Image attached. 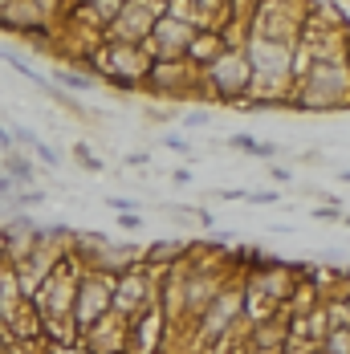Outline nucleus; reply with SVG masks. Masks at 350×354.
Returning a JSON list of instances; mask_svg holds the SVG:
<instances>
[{
    "label": "nucleus",
    "instance_id": "f257e3e1",
    "mask_svg": "<svg viewBox=\"0 0 350 354\" xmlns=\"http://www.w3.org/2000/svg\"><path fill=\"white\" fill-rule=\"evenodd\" d=\"M77 277H82V269H77V261H73L70 252H66V261L41 281L33 297V310H37V322H41V334H45V342L53 346H73L77 342V330H73V293H77Z\"/></svg>",
    "mask_w": 350,
    "mask_h": 354
},
{
    "label": "nucleus",
    "instance_id": "f03ea898",
    "mask_svg": "<svg viewBox=\"0 0 350 354\" xmlns=\"http://www.w3.org/2000/svg\"><path fill=\"white\" fill-rule=\"evenodd\" d=\"M66 12H70V4H62V0H0V33L29 37L41 49H49L45 37H53Z\"/></svg>",
    "mask_w": 350,
    "mask_h": 354
},
{
    "label": "nucleus",
    "instance_id": "7ed1b4c3",
    "mask_svg": "<svg viewBox=\"0 0 350 354\" xmlns=\"http://www.w3.org/2000/svg\"><path fill=\"white\" fill-rule=\"evenodd\" d=\"M151 62L155 57L142 45H118V41H102V49L90 57V66L102 73V82L114 86V90H139V86H147Z\"/></svg>",
    "mask_w": 350,
    "mask_h": 354
},
{
    "label": "nucleus",
    "instance_id": "20e7f679",
    "mask_svg": "<svg viewBox=\"0 0 350 354\" xmlns=\"http://www.w3.org/2000/svg\"><path fill=\"white\" fill-rule=\"evenodd\" d=\"M200 82L208 86V94L224 98V102L245 98L248 90H252V70H248V62H245V49H232V45H228L212 66L200 70Z\"/></svg>",
    "mask_w": 350,
    "mask_h": 354
},
{
    "label": "nucleus",
    "instance_id": "39448f33",
    "mask_svg": "<svg viewBox=\"0 0 350 354\" xmlns=\"http://www.w3.org/2000/svg\"><path fill=\"white\" fill-rule=\"evenodd\" d=\"M159 306V281L147 265H127L114 277V314L118 318H139L142 310Z\"/></svg>",
    "mask_w": 350,
    "mask_h": 354
},
{
    "label": "nucleus",
    "instance_id": "423d86ee",
    "mask_svg": "<svg viewBox=\"0 0 350 354\" xmlns=\"http://www.w3.org/2000/svg\"><path fill=\"white\" fill-rule=\"evenodd\" d=\"M110 310H114V277H106V273H82L77 277V293H73V330L86 334Z\"/></svg>",
    "mask_w": 350,
    "mask_h": 354
},
{
    "label": "nucleus",
    "instance_id": "0eeeda50",
    "mask_svg": "<svg viewBox=\"0 0 350 354\" xmlns=\"http://www.w3.org/2000/svg\"><path fill=\"white\" fill-rule=\"evenodd\" d=\"M163 0H122V12H118V21L110 25V33L102 41H118V45H142L151 29H155V21L163 17Z\"/></svg>",
    "mask_w": 350,
    "mask_h": 354
},
{
    "label": "nucleus",
    "instance_id": "6e6552de",
    "mask_svg": "<svg viewBox=\"0 0 350 354\" xmlns=\"http://www.w3.org/2000/svg\"><path fill=\"white\" fill-rule=\"evenodd\" d=\"M245 314V297L237 289H220L208 301V310L200 314V338H224Z\"/></svg>",
    "mask_w": 350,
    "mask_h": 354
},
{
    "label": "nucleus",
    "instance_id": "1a4fd4ad",
    "mask_svg": "<svg viewBox=\"0 0 350 354\" xmlns=\"http://www.w3.org/2000/svg\"><path fill=\"white\" fill-rule=\"evenodd\" d=\"M37 241H41V224H33L29 216H12V220L0 228V261H4L8 269H17V265L37 248Z\"/></svg>",
    "mask_w": 350,
    "mask_h": 354
},
{
    "label": "nucleus",
    "instance_id": "9d476101",
    "mask_svg": "<svg viewBox=\"0 0 350 354\" xmlns=\"http://www.w3.org/2000/svg\"><path fill=\"white\" fill-rule=\"evenodd\" d=\"M127 326H131V322L118 318V314L110 310V314H106L102 322H94L86 334H77V346L86 354H122L127 351Z\"/></svg>",
    "mask_w": 350,
    "mask_h": 354
},
{
    "label": "nucleus",
    "instance_id": "9b49d317",
    "mask_svg": "<svg viewBox=\"0 0 350 354\" xmlns=\"http://www.w3.org/2000/svg\"><path fill=\"white\" fill-rule=\"evenodd\" d=\"M163 334H167V318H163L159 306H151V310H142L139 318H131V326H127V351L155 354L163 346Z\"/></svg>",
    "mask_w": 350,
    "mask_h": 354
},
{
    "label": "nucleus",
    "instance_id": "f8f14e48",
    "mask_svg": "<svg viewBox=\"0 0 350 354\" xmlns=\"http://www.w3.org/2000/svg\"><path fill=\"white\" fill-rule=\"evenodd\" d=\"M196 77H200V73H196L192 62H151L147 90H155V94H163V98H175V94H183Z\"/></svg>",
    "mask_w": 350,
    "mask_h": 354
},
{
    "label": "nucleus",
    "instance_id": "ddd939ff",
    "mask_svg": "<svg viewBox=\"0 0 350 354\" xmlns=\"http://www.w3.org/2000/svg\"><path fill=\"white\" fill-rule=\"evenodd\" d=\"M0 176L8 179L12 187H33L37 183V159L25 155L21 147H4V155H0Z\"/></svg>",
    "mask_w": 350,
    "mask_h": 354
},
{
    "label": "nucleus",
    "instance_id": "4468645a",
    "mask_svg": "<svg viewBox=\"0 0 350 354\" xmlns=\"http://www.w3.org/2000/svg\"><path fill=\"white\" fill-rule=\"evenodd\" d=\"M53 86L57 90H66V94H86V90H94V77L82 70H73V66H62V70H53Z\"/></svg>",
    "mask_w": 350,
    "mask_h": 354
},
{
    "label": "nucleus",
    "instance_id": "2eb2a0df",
    "mask_svg": "<svg viewBox=\"0 0 350 354\" xmlns=\"http://www.w3.org/2000/svg\"><path fill=\"white\" fill-rule=\"evenodd\" d=\"M228 147H232V151H248V155H277L273 142H257V139H248V135H232Z\"/></svg>",
    "mask_w": 350,
    "mask_h": 354
},
{
    "label": "nucleus",
    "instance_id": "dca6fc26",
    "mask_svg": "<svg viewBox=\"0 0 350 354\" xmlns=\"http://www.w3.org/2000/svg\"><path fill=\"white\" fill-rule=\"evenodd\" d=\"M73 163H77L82 171H90V176H98V171H102V159H98L86 142H73Z\"/></svg>",
    "mask_w": 350,
    "mask_h": 354
},
{
    "label": "nucleus",
    "instance_id": "f3484780",
    "mask_svg": "<svg viewBox=\"0 0 350 354\" xmlns=\"http://www.w3.org/2000/svg\"><path fill=\"white\" fill-rule=\"evenodd\" d=\"M41 200H45L41 187H12V204H17V208H37Z\"/></svg>",
    "mask_w": 350,
    "mask_h": 354
},
{
    "label": "nucleus",
    "instance_id": "a211bd4d",
    "mask_svg": "<svg viewBox=\"0 0 350 354\" xmlns=\"http://www.w3.org/2000/svg\"><path fill=\"white\" fill-rule=\"evenodd\" d=\"M330 351H334V354H350V330H334Z\"/></svg>",
    "mask_w": 350,
    "mask_h": 354
},
{
    "label": "nucleus",
    "instance_id": "6ab92c4d",
    "mask_svg": "<svg viewBox=\"0 0 350 354\" xmlns=\"http://www.w3.org/2000/svg\"><path fill=\"white\" fill-rule=\"evenodd\" d=\"M139 224H142L139 216H118V228H127V232H135Z\"/></svg>",
    "mask_w": 350,
    "mask_h": 354
},
{
    "label": "nucleus",
    "instance_id": "aec40b11",
    "mask_svg": "<svg viewBox=\"0 0 350 354\" xmlns=\"http://www.w3.org/2000/svg\"><path fill=\"white\" fill-rule=\"evenodd\" d=\"M183 122H187V127H204V122H208V114H204V110H196V114H187Z\"/></svg>",
    "mask_w": 350,
    "mask_h": 354
},
{
    "label": "nucleus",
    "instance_id": "412c9836",
    "mask_svg": "<svg viewBox=\"0 0 350 354\" xmlns=\"http://www.w3.org/2000/svg\"><path fill=\"white\" fill-rule=\"evenodd\" d=\"M4 200H12V183L0 176V204H4Z\"/></svg>",
    "mask_w": 350,
    "mask_h": 354
},
{
    "label": "nucleus",
    "instance_id": "4be33fe9",
    "mask_svg": "<svg viewBox=\"0 0 350 354\" xmlns=\"http://www.w3.org/2000/svg\"><path fill=\"white\" fill-rule=\"evenodd\" d=\"M0 354H8V338L4 334H0Z\"/></svg>",
    "mask_w": 350,
    "mask_h": 354
},
{
    "label": "nucleus",
    "instance_id": "5701e85b",
    "mask_svg": "<svg viewBox=\"0 0 350 354\" xmlns=\"http://www.w3.org/2000/svg\"><path fill=\"white\" fill-rule=\"evenodd\" d=\"M4 139H8V131H4V127H0V142H4Z\"/></svg>",
    "mask_w": 350,
    "mask_h": 354
}]
</instances>
